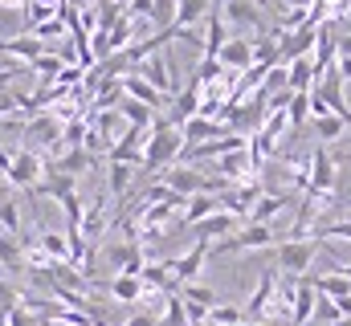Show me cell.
Segmentation results:
<instances>
[{
    "label": "cell",
    "mask_w": 351,
    "mask_h": 326,
    "mask_svg": "<svg viewBox=\"0 0 351 326\" xmlns=\"http://www.w3.org/2000/svg\"><path fill=\"white\" fill-rule=\"evenodd\" d=\"M315 306H319V294L311 286V277H298V294H294V314H290V326H306L315 318Z\"/></svg>",
    "instance_id": "obj_16"
},
{
    "label": "cell",
    "mask_w": 351,
    "mask_h": 326,
    "mask_svg": "<svg viewBox=\"0 0 351 326\" xmlns=\"http://www.w3.org/2000/svg\"><path fill=\"white\" fill-rule=\"evenodd\" d=\"M208 323H217V326H241V323H245V310L225 302V306H213V310H208Z\"/></svg>",
    "instance_id": "obj_34"
},
{
    "label": "cell",
    "mask_w": 351,
    "mask_h": 326,
    "mask_svg": "<svg viewBox=\"0 0 351 326\" xmlns=\"http://www.w3.org/2000/svg\"><path fill=\"white\" fill-rule=\"evenodd\" d=\"M278 237H274V225H245L241 233L225 237V241L213 244V257H225V253H241V249H274Z\"/></svg>",
    "instance_id": "obj_4"
},
{
    "label": "cell",
    "mask_w": 351,
    "mask_h": 326,
    "mask_svg": "<svg viewBox=\"0 0 351 326\" xmlns=\"http://www.w3.org/2000/svg\"><path fill=\"white\" fill-rule=\"evenodd\" d=\"M29 70H33V74H37L41 82H53V86H58L62 70H66V62H62V53H49V49H45V53H41V58H37Z\"/></svg>",
    "instance_id": "obj_26"
},
{
    "label": "cell",
    "mask_w": 351,
    "mask_h": 326,
    "mask_svg": "<svg viewBox=\"0 0 351 326\" xmlns=\"http://www.w3.org/2000/svg\"><path fill=\"white\" fill-rule=\"evenodd\" d=\"M335 70H339L343 82H351V58H335Z\"/></svg>",
    "instance_id": "obj_39"
},
{
    "label": "cell",
    "mask_w": 351,
    "mask_h": 326,
    "mask_svg": "<svg viewBox=\"0 0 351 326\" xmlns=\"http://www.w3.org/2000/svg\"><path fill=\"white\" fill-rule=\"evenodd\" d=\"M213 212H221V200L217 196H208V192H200V196H192L188 204H184V225L192 229V225H200L204 216H213Z\"/></svg>",
    "instance_id": "obj_23"
},
{
    "label": "cell",
    "mask_w": 351,
    "mask_h": 326,
    "mask_svg": "<svg viewBox=\"0 0 351 326\" xmlns=\"http://www.w3.org/2000/svg\"><path fill=\"white\" fill-rule=\"evenodd\" d=\"M12 188H25V192H33L41 179H45V160L37 155V151H12V167H8V175H4Z\"/></svg>",
    "instance_id": "obj_5"
},
{
    "label": "cell",
    "mask_w": 351,
    "mask_h": 326,
    "mask_svg": "<svg viewBox=\"0 0 351 326\" xmlns=\"http://www.w3.org/2000/svg\"><path fill=\"white\" fill-rule=\"evenodd\" d=\"M152 4H156V0H131V4H127V16L147 21V16H152Z\"/></svg>",
    "instance_id": "obj_37"
},
{
    "label": "cell",
    "mask_w": 351,
    "mask_h": 326,
    "mask_svg": "<svg viewBox=\"0 0 351 326\" xmlns=\"http://www.w3.org/2000/svg\"><path fill=\"white\" fill-rule=\"evenodd\" d=\"M29 4H49V8H62L66 0H29Z\"/></svg>",
    "instance_id": "obj_43"
},
{
    "label": "cell",
    "mask_w": 351,
    "mask_h": 326,
    "mask_svg": "<svg viewBox=\"0 0 351 326\" xmlns=\"http://www.w3.org/2000/svg\"><path fill=\"white\" fill-rule=\"evenodd\" d=\"M343 131H348V123H343V118H335V114H323V118H315V135H319L323 143H335Z\"/></svg>",
    "instance_id": "obj_32"
},
{
    "label": "cell",
    "mask_w": 351,
    "mask_h": 326,
    "mask_svg": "<svg viewBox=\"0 0 351 326\" xmlns=\"http://www.w3.org/2000/svg\"><path fill=\"white\" fill-rule=\"evenodd\" d=\"M217 62H221V70H233V74L254 70V41H245V37H229L225 49L217 53Z\"/></svg>",
    "instance_id": "obj_11"
},
{
    "label": "cell",
    "mask_w": 351,
    "mask_h": 326,
    "mask_svg": "<svg viewBox=\"0 0 351 326\" xmlns=\"http://www.w3.org/2000/svg\"><path fill=\"white\" fill-rule=\"evenodd\" d=\"M0 265L4 269H21L25 265V244H21V237H0Z\"/></svg>",
    "instance_id": "obj_28"
},
{
    "label": "cell",
    "mask_w": 351,
    "mask_h": 326,
    "mask_svg": "<svg viewBox=\"0 0 351 326\" xmlns=\"http://www.w3.org/2000/svg\"><path fill=\"white\" fill-rule=\"evenodd\" d=\"M37 249H41L53 265H70V237H66V233H41V237H37Z\"/></svg>",
    "instance_id": "obj_24"
},
{
    "label": "cell",
    "mask_w": 351,
    "mask_h": 326,
    "mask_svg": "<svg viewBox=\"0 0 351 326\" xmlns=\"http://www.w3.org/2000/svg\"><path fill=\"white\" fill-rule=\"evenodd\" d=\"M180 298L184 302H192V306H204V310H213V306H221V298H217V290H208V286H184L180 290Z\"/></svg>",
    "instance_id": "obj_29"
},
{
    "label": "cell",
    "mask_w": 351,
    "mask_h": 326,
    "mask_svg": "<svg viewBox=\"0 0 351 326\" xmlns=\"http://www.w3.org/2000/svg\"><path fill=\"white\" fill-rule=\"evenodd\" d=\"M274 294H278V265L262 269V277H258V290H254V294H250V302L241 306L250 323H262L265 314H269V306H274Z\"/></svg>",
    "instance_id": "obj_7"
},
{
    "label": "cell",
    "mask_w": 351,
    "mask_h": 326,
    "mask_svg": "<svg viewBox=\"0 0 351 326\" xmlns=\"http://www.w3.org/2000/svg\"><path fill=\"white\" fill-rule=\"evenodd\" d=\"M213 257V244H204V241H196L184 257H176V261H168L172 265V277H176V286L184 290V286H192L196 281V273H200V265Z\"/></svg>",
    "instance_id": "obj_8"
},
{
    "label": "cell",
    "mask_w": 351,
    "mask_h": 326,
    "mask_svg": "<svg viewBox=\"0 0 351 326\" xmlns=\"http://www.w3.org/2000/svg\"><path fill=\"white\" fill-rule=\"evenodd\" d=\"M110 298L114 302H143L147 298V286H143V277H131V273H119V277H110Z\"/></svg>",
    "instance_id": "obj_18"
},
{
    "label": "cell",
    "mask_w": 351,
    "mask_h": 326,
    "mask_svg": "<svg viewBox=\"0 0 351 326\" xmlns=\"http://www.w3.org/2000/svg\"><path fill=\"white\" fill-rule=\"evenodd\" d=\"M119 114H123L127 127H139V131H152V123H156V110H147L143 102H135V98H127V94H123V102H119Z\"/></svg>",
    "instance_id": "obj_22"
},
{
    "label": "cell",
    "mask_w": 351,
    "mask_h": 326,
    "mask_svg": "<svg viewBox=\"0 0 351 326\" xmlns=\"http://www.w3.org/2000/svg\"><path fill=\"white\" fill-rule=\"evenodd\" d=\"M241 326H265V323H250V318H245V323H241Z\"/></svg>",
    "instance_id": "obj_46"
},
{
    "label": "cell",
    "mask_w": 351,
    "mask_h": 326,
    "mask_svg": "<svg viewBox=\"0 0 351 326\" xmlns=\"http://www.w3.org/2000/svg\"><path fill=\"white\" fill-rule=\"evenodd\" d=\"M217 12L229 29L237 33H258V37H269L265 29V16H262V4L258 0H217Z\"/></svg>",
    "instance_id": "obj_3"
},
{
    "label": "cell",
    "mask_w": 351,
    "mask_h": 326,
    "mask_svg": "<svg viewBox=\"0 0 351 326\" xmlns=\"http://www.w3.org/2000/svg\"><path fill=\"white\" fill-rule=\"evenodd\" d=\"M286 70H290V94H311V90H315L319 74H315V62H311V58H298V62H290Z\"/></svg>",
    "instance_id": "obj_21"
},
{
    "label": "cell",
    "mask_w": 351,
    "mask_h": 326,
    "mask_svg": "<svg viewBox=\"0 0 351 326\" xmlns=\"http://www.w3.org/2000/svg\"><path fill=\"white\" fill-rule=\"evenodd\" d=\"M217 8V0H176V29H192Z\"/></svg>",
    "instance_id": "obj_20"
},
{
    "label": "cell",
    "mask_w": 351,
    "mask_h": 326,
    "mask_svg": "<svg viewBox=\"0 0 351 326\" xmlns=\"http://www.w3.org/2000/svg\"><path fill=\"white\" fill-rule=\"evenodd\" d=\"M335 184H339V163L331 160L323 147L311 151V188H306V196L311 200L315 196H335Z\"/></svg>",
    "instance_id": "obj_6"
},
{
    "label": "cell",
    "mask_w": 351,
    "mask_h": 326,
    "mask_svg": "<svg viewBox=\"0 0 351 326\" xmlns=\"http://www.w3.org/2000/svg\"><path fill=\"white\" fill-rule=\"evenodd\" d=\"M29 37H37V41L45 45V41H53V37H70V25H66L62 16H53V21H45V25L29 29Z\"/></svg>",
    "instance_id": "obj_33"
},
{
    "label": "cell",
    "mask_w": 351,
    "mask_h": 326,
    "mask_svg": "<svg viewBox=\"0 0 351 326\" xmlns=\"http://www.w3.org/2000/svg\"><path fill=\"white\" fill-rule=\"evenodd\" d=\"M315 0H286V8H311Z\"/></svg>",
    "instance_id": "obj_42"
},
{
    "label": "cell",
    "mask_w": 351,
    "mask_h": 326,
    "mask_svg": "<svg viewBox=\"0 0 351 326\" xmlns=\"http://www.w3.org/2000/svg\"><path fill=\"white\" fill-rule=\"evenodd\" d=\"M0 8H29V0H0Z\"/></svg>",
    "instance_id": "obj_41"
},
{
    "label": "cell",
    "mask_w": 351,
    "mask_h": 326,
    "mask_svg": "<svg viewBox=\"0 0 351 326\" xmlns=\"http://www.w3.org/2000/svg\"><path fill=\"white\" fill-rule=\"evenodd\" d=\"M8 167H12V155H8V151L0 147V175H8Z\"/></svg>",
    "instance_id": "obj_40"
},
{
    "label": "cell",
    "mask_w": 351,
    "mask_h": 326,
    "mask_svg": "<svg viewBox=\"0 0 351 326\" xmlns=\"http://www.w3.org/2000/svg\"><path fill=\"white\" fill-rule=\"evenodd\" d=\"M290 208V196L286 192H265L262 200L254 204V212H250V225H269L278 212H286Z\"/></svg>",
    "instance_id": "obj_19"
},
{
    "label": "cell",
    "mask_w": 351,
    "mask_h": 326,
    "mask_svg": "<svg viewBox=\"0 0 351 326\" xmlns=\"http://www.w3.org/2000/svg\"><path fill=\"white\" fill-rule=\"evenodd\" d=\"M311 286H315V294L319 298H331V302H339V298H351V277L343 273H319V277H311Z\"/></svg>",
    "instance_id": "obj_17"
},
{
    "label": "cell",
    "mask_w": 351,
    "mask_h": 326,
    "mask_svg": "<svg viewBox=\"0 0 351 326\" xmlns=\"http://www.w3.org/2000/svg\"><path fill=\"white\" fill-rule=\"evenodd\" d=\"M123 326H160V318H156L152 310H139V314H131Z\"/></svg>",
    "instance_id": "obj_38"
},
{
    "label": "cell",
    "mask_w": 351,
    "mask_h": 326,
    "mask_svg": "<svg viewBox=\"0 0 351 326\" xmlns=\"http://www.w3.org/2000/svg\"><path fill=\"white\" fill-rule=\"evenodd\" d=\"M237 229V216L233 212H213V216H204L200 225H192V233H196V241L213 244V237H229Z\"/></svg>",
    "instance_id": "obj_15"
},
{
    "label": "cell",
    "mask_w": 351,
    "mask_h": 326,
    "mask_svg": "<svg viewBox=\"0 0 351 326\" xmlns=\"http://www.w3.org/2000/svg\"><path fill=\"white\" fill-rule=\"evenodd\" d=\"M16 106H21L16 90H4V86H0V123H4V118H12V110H16Z\"/></svg>",
    "instance_id": "obj_36"
},
{
    "label": "cell",
    "mask_w": 351,
    "mask_h": 326,
    "mask_svg": "<svg viewBox=\"0 0 351 326\" xmlns=\"http://www.w3.org/2000/svg\"><path fill=\"white\" fill-rule=\"evenodd\" d=\"M4 273H8V269H4V265H0V281H4Z\"/></svg>",
    "instance_id": "obj_47"
},
{
    "label": "cell",
    "mask_w": 351,
    "mask_h": 326,
    "mask_svg": "<svg viewBox=\"0 0 351 326\" xmlns=\"http://www.w3.org/2000/svg\"><path fill=\"white\" fill-rule=\"evenodd\" d=\"M184 155V135L168 114H156L152 131H147V147H143V171H168Z\"/></svg>",
    "instance_id": "obj_1"
},
{
    "label": "cell",
    "mask_w": 351,
    "mask_h": 326,
    "mask_svg": "<svg viewBox=\"0 0 351 326\" xmlns=\"http://www.w3.org/2000/svg\"><path fill=\"white\" fill-rule=\"evenodd\" d=\"M286 114H290V127L298 131V127L311 118V94H294V98H290V106H286Z\"/></svg>",
    "instance_id": "obj_35"
},
{
    "label": "cell",
    "mask_w": 351,
    "mask_h": 326,
    "mask_svg": "<svg viewBox=\"0 0 351 326\" xmlns=\"http://www.w3.org/2000/svg\"><path fill=\"white\" fill-rule=\"evenodd\" d=\"M335 326H351V318H339V323H335Z\"/></svg>",
    "instance_id": "obj_45"
},
{
    "label": "cell",
    "mask_w": 351,
    "mask_h": 326,
    "mask_svg": "<svg viewBox=\"0 0 351 326\" xmlns=\"http://www.w3.org/2000/svg\"><path fill=\"white\" fill-rule=\"evenodd\" d=\"M180 135H184V147H200V143H208V139H221V135H233L221 118H204V114H196V118H188L184 127H180Z\"/></svg>",
    "instance_id": "obj_10"
},
{
    "label": "cell",
    "mask_w": 351,
    "mask_h": 326,
    "mask_svg": "<svg viewBox=\"0 0 351 326\" xmlns=\"http://www.w3.org/2000/svg\"><path fill=\"white\" fill-rule=\"evenodd\" d=\"M200 94H204V86L192 78V82H188V86H184V90L172 98V114H168V118H172L176 127H184L188 118H196V114H200Z\"/></svg>",
    "instance_id": "obj_13"
},
{
    "label": "cell",
    "mask_w": 351,
    "mask_h": 326,
    "mask_svg": "<svg viewBox=\"0 0 351 326\" xmlns=\"http://www.w3.org/2000/svg\"><path fill=\"white\" fill-rule=\"evenodd\" d=\"M119 82H123V94H127V98L143 102V106H147V110H156V114L164 110V102H168V98H164V94H160V90H156L152 82H143V78H139L135 70H131V74H123Z\"/></svg>",
    "instance_id": "obj_12"
},
{
    "label": "cell",
    "mask_w": 351,
    "mask_h": 326,
    "mask_svg": "<svg viewBox=\"0 0 351 326\" xmlns=\"http://www.w3.org/2000/svg\"><path fill=\"white\" fill-rule=\"evenodd\" d=\"M343 25H348V33H351V8H348V12H343Z\"/></svg>",
    "instance_id": "obj_44"
},
{
    "label": "cell",
    "mask_w": 351,
    "mask_h": 326,
    "mask_svg": "<svg viewBox=\"0 0 351 326\" xmlns=\"http://www.w3.org/2000/svg\"><path fill=\"white\" fill-rule=\"evenodd\" d=\"M131 179H135V167H131V163H110V167H106L110 196H127V192H131Z\"/></svg>",
    "instance_id": "obj_27"
},
{
    "label": "cell",
    "mask_w": 351,
    "mask_h": 326,
    "mask_svg": "<svg viewBox=\"0 0 351 326\" xmlns=\"http://www.w3.org/2000/svg\"><path fill=\"white\" fill-rule=\"evenodd\" d=\"M0 53H4V58H16V62H25V66H33V62L45 53V45H41L37 37L21 33V37H8V41H0Z\"/></svg>",
    "instance_id": "obj_14"
},
{
    "label": "cell",
    "mask_w": 351,
    "mask_h": 326,
    "mask_svg": "<svg viewBox=\"0 0 351 326\" xmlns=\"http://www.w3.org/2000/svg\"><path fill=\"white\" fill-rule=\"evenodd\" d=\"M62 127H66V123H62L58 114H37V118L25 123V139H37L41 147H49V151L58 155V151H62Z\"/></svg>",
    "instance_id": "obj_9"
},
{
    "label": "cell",
    "mask_w": 351,
    "mask_h": 326,
    "mask_svg": "<svg viewBox=\"0 0 351 326\" xmlns=\"http://www.w3.org/2000/svg\"><path fill=\"white\" fill-rule=\"evenodd\" d=\"M90 163H94V155H90L86 147H70L66 155H58L49 167H53V171H66V175H74V179H78V171H82V167H90Z\"/></svg>",
    "instance_id": "obj_25"
},
{
    "label": "cell",
    "mask_w": 351,
    "mask_h": 326,
    "mask_svg": "<svg viewBox=\"0 0 351 326\" xmlns=\"http://www.w3.org/2000/svg\"><path fill=\"white\" fill-rule=\"evenodd\" d=\"M102 229H106V204H90L82 216V237L94 241V237H102Z\"/></svg>",
    "instance_id": "obj_31"
},
{
    "label": "cell",
    "mask_w": 351,
    "mask_h": 326,
    "mask_svg": "<svg viewBox=\"0 0 351 326\" xmlns=\"http://www.w3.org/2000/svg\"><path fill=\"white\" fill-rule=\"evenodd\" d=\"M0 229L8 237H21V208H16L12 196H0Z\"/></svg>",
    "instance_id": "obj_30"
},
{
    "label": "cell",
    "mask_w": 351,
    "mask_h": 326,
    "mask_svg": "<svg viewBox=\"0 0 351 326\" xmlns=\"http://www.w3.org/2000/svg\"><path fill=\"white\" fill-rule=\"evenodd\" d=\"M315 253H319V241L315 237H286V241L274 244V257H278V269L286 277H306V269L315 265Z\"/></svg>",
    "instance_id": "obj_2"
}]
</instances>
